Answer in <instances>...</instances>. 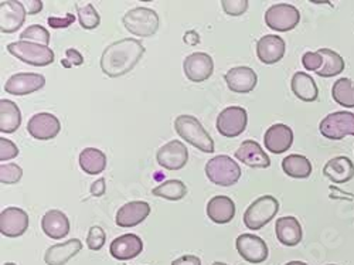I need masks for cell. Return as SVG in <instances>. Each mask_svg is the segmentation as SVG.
<instances>
[{"mask_svg":"<svg viewBox=\"0 0 354 265\" xmlns=\"http://www.w3.org/2000/svg\"><path fill=\"white\" fill-rule=\"evenodd\" d=\"M317 51L323 57V67L316 73L319 77L330 78L343 73V70L346 68V63L344 58L339 53L330 48H319Z\"/></svg>","mask_w":354,"mask_h":265,"instance_id":"31","label":"cell"},{"mask_svg":"<svg viewBox=\"0 0 354 265\" xmlns=\"http://www.w3.org/2000/svg\"><path fill=\"white\" fill-rule=\"evenodd\" d=\"M224 80L232 93L248 94L258 84V75L251 67L240 66L228 70L224 75Z\"/></svg>","mask_w":354,"mask_h":265,"instance_id":"15","label":"cell"},{"mask_svg":"<svg viewBox=\"0 0 354 265\" xmlns=\"http://www.w3.org/2000/svg\"><path fill=\"white\" fill-rule=\"evenodd\" d=\"M143 250V243L136 234H124L116 237L109 247L111 255L120 261H128L138 257Z\"/></svg>","mask_w":354,"mask_h":265,"instance_id":"22","label":"cell"},{"mask_svg":"<svg viewBox=\"0 0 354 265\" xmlns=\"http://www.w3.org/2000/svg\"><path fill=\"white\" fill-rule=\"evenodd\" d=\"M26 8L16 0L0 3V30L2 33H15L26 20Z\"/></svg>","mask_w":354,"mask_h":265,"instance_id":"18","label":"cell"},{"mask_svg":"<svg viewBox=\"0 0 354 265\" xmlns=\"http://www.w3.org/2000/svg\"><path fill=\"white\" fill-rule=\"evenodd\" d=\"M158 163L167 170H180L187 165L189 151L180 140H170L156 154Z\"/></svg>","mask_w":354,"mask_h":265,"instance_id":"10","label":"cell"},{"mask_svg":"<svg viewBox=\"0 0 354 265\" xmlns=\"http://www.w3.org/2000/svg\"><path fill=\"white\" fill-rule=\"evenodd\" d=\"M62 131V124L58 118L50 112L35 113L27 122V132L35 139L48 140L55 138Z\"/></svg>","mask_w":354,"mask_h":265,"instance_id":"11","label":"cell"},{"mask_svg":"<svg viewBox=\"0 0 354 265\" xmlns=\"http://www.w3.org/2000/svg\"><path fill=\"white\" fill-rule=\"evenodd\" d=\"M285 265H308V264L302 261H290V262H286Z\"/></svg>","mask_w":354,"mask_h":265,"instance_id":"47","label":"cell"},{"mask_svg":"<svg viewBox=\"0 0 354 265\" xmlns=\"http://www.w3.org/2000/svg\"><path fill=\"white\" fill-rule=\"evenodd\" d=\"M20 40L23 42H36L37 44L41 46H47L50 44V33L46 27L39 26V24H33V26H28L24 32H21L20 35Z\"/></svg>","mask_w":354,"mask_h":265,"instance_id":"36","label":"cell"},{"mask_svg":"<svg viewBox=\"0 0 354 265\" xmlns=\"http://www.w3.org/2000/svg\"><path fill=\"white\" fill-rule=\"evenodd\" d=\"M46 85V78L37 73H19L12 75L6 84L5 91L12 95H28L33 94Z\"/></svg>","mask_w":354,"mask_h":265,"instance_id":"14","label":"cell"},{"mask_svg":"<svg viewBox=\"0 0 354 265\" xmlns=\"http://www.w3.org/2000/svg\"><path fill=\"white\" fill-rule=\"evenodd\" d=\"M265 148L271 154L279 155L286 152L293 143V132L285 124H275L270 127L263 135Z\"/></svg>","mask_w":354,"mask_h":265,"instance_id":"21","label":"cell"},{"mask_svg":"<svg viewBox=\"0 0 354 265\" xmlns=\"http://www.w3.org/2000/svg\"><path fill=\"white\" fill-rule=\"evenodd\" d=\"M81 250H82L81 240L78 239L67 240L66 243L51 246L44 254V261L47 265H66Z\"/></svg>","mask_w":354,"mask_h":265,"instance_id":"26","label":"cell"},{"mask_svg":"<svg viewBox=\"0 0 354 265\" xmlns=\"http://www.w3.org/2000/svg\"><path fill=\"white\" fill-rule=\"evenodd\" d=\"M213 265H228V264H225V262H220V261H216V262H213Z\"/></svg>","mask_w":354,"mask_h":265,"instance_id":"48","label":"cell"},{"mask_svg":"<svg viewBox=\"0 0 354 265\" xmlns=\"http://www.w3.org/2000/svg\"><path fill=\"white\" fill-rule=\"evenodd\" d=\"M248 5L250 3L247 0H224V2H221V8L228 16L244 15L248 9Z\"/></svg>","mask_w":354,"mask_h":265,"instance_id":"39","label":"cell"},{"mask_svg":"<svg viewBox=\"0 0 354 265\" xmlns=\"http://www.w3.org/2000/svg\"><path fill=\"white\" fill-rule=\"evenodd\" d=\"M23 176V169L16 163H3L0 166V182L3 185L19 183Z\"/></svg>","mask_w":354,"mask_h":265,"instance_id":"37","label":"cell"},{"mask_svg":"<svg viewBox=\"0 0 354 265\" xmlns=\"http://www.w3.org/2000/svg\"><path fill=\"white\" fill-rule=\"evenodd\" d=\"M185 75L193 82L209 80L214 71V62L207 53H193L185 58Z\"/></svg>","mask_w":354,"mask_h":265,"instance_id":"12","label":"cell"},{"mask_svg":"<svg viewBox=\"0 0 354 265\" xmlns=\"http://www.w3.org/2000/svg\"><path fill=\"white\" fill-rule=\"evenodd\" d=\"M205 176L217 186L228 188L237 183L241 178V167L227 155H218L205 163Z\"/></svg>","mask_w":354,"mask_h":265,"instance_id":"3","label":"cell"},{"mask_svg":"<svg viewBox=\"0 0 354 265\" xmlns=\"http://www.w3.org/2000/svg\"><path fill=\"white\" fill-rule=\"evenodd\" d=\"M151 214V205L146 201H129L124 204L122 208L118 210L115 223L116 226H120L121 228H131L142 221L146 220V217Z\"/></svg>","mask_w":354,"mask_h":265,"instance_id":"16","label":"cell"},{"mask_svg":"<svg viewBox=\"0 0 354 265\" xmlns=\"http://www.w3.org/2000/svg\"><path fill=\"white\" fill-rule=\"evenodd\" d=\"M80 166L88 174H100L106 167V156L97 148H85L80 154Z\"/></svg>","mask_w":354,"mask_h":265,"instance_id":"32","label":"cell"},{"mask_svg":"<svg viewBox=\"0 0 354 265\" xmlns=\"http://www.w3.org/2000/svg\"><path fill=\"white\" fill-rule=\"evenodd\" d=\"M146 48L136 39H122L109 44L101 55V70L111 78L122 77L140 62Z\"/></svg>","mask_w":354,"mask_h":265,"instance_id":"1","label":"cell"},{"mask_svg":"<svg viewBox=\"0 0 354 265\" xmlns=\"http://www.w3.org/2000/svg\"><path fill=\"white\" fill-rule=\"evenodd\" d=\"M239 254L251 264H261L268 258V246L255 234H241L235 241Z\"/></svg>","mask_w":354,"mask_h":265,"instance_id":"13","label":"cell"},{"mask_svg":"<svg viewBox=\"0 0 354 265\" xmlns=\"http://www.w3.org/2000/svg\"><path fill=\"white\" fill-rule=\"evenodd\" d=\"M106 241V235L102 227L100 226H93L88 231V237H86V246L93 251H100Z\"/></svg>","mask_w":354,"mask_h":265,"instance_id":"38","label":"cell"},{"mask_svg":"<svg viewBox=\"0 0 354 265\" xmlns=\"http://www.w3.org/2000/svg\"><path fill=\"white\" fill-rule=\"evenodd\" d=\"M105 192H106V185H105V179H104V178L98 179L97 182H94V183L91 185V194H93V196L101 197V196L105 194Z\"/></svg>","mask_w":354,"mask_h":265,"instance_id":"46","label":"cell"},{"mask_svg":"<svg viewBox=\"0 0 354 265\" xmlns=\"http://www.w3.org/2000/svg\"><path fill=\"white\" fill-rule=\"evenodd\" d=\"M235 159L255 169H265L271 166V159L267 152L261 148L258 142L252 139L244 140L240 145V148L235 151Z\"/></svg>","mask_w":354,"mask_h":265,"instance_id":"20","label":"cell"},{"mask_svg":"<svg viewBox=\"0 0 354 265\" xmlns=\"http://www.w3.org/2000/svg\"><path fill=\"white\" fill-rule=\"evenodd\" d=\"M301 21V12L288 3H278L271 6L265 13V23L275 32L286 33L293 30Z\"/></svg>","mask_w":354,"mask_h":265,"instance_id":"8","label":"cell"},{"mask_svg":"<svg viewBox=\"0 0 354 265\" xmlns=\"http://www.w3.org/2000/svg\"><path fill=\"white\" fill-rule=\"evenodd\" d=\"M5 265H17V264H15V262H6Z\"/></svg>","mask_w":354,"mask_h":265,"instance_id":"49","label":"cell"},{"mask_svg":"<svg viewBox=\"0 0 354 265\" xmlns=\"http://www.w3.org/2000/svg\"><path fill=\"white\" fill-rule=\"evenodd\" d=\"M47 21L53 28H66L75 21V16L73 13H67L64 17H48Z\"/></svg>","mask_w":354,"mask_h":265,"instance_id":"43","label":"cell"},{"mask_svg":"<svg viewBox=\"0 0 354 265\" xmlns=\"http://www.w3.org/2000/svg\"><path fill=\"white\" fill-rule=\"evenodd\" d=\"M174 129L180 138L204 154L214 152V140L201 122L193 115H179L174 121Z\"/></svg>","mask_w":354,"mask_h":265,"instance_id":"2","label":"cell"},{"mask_svg":"<svg viewBox=\"0 0 354 265\" xmlns=\"http://www.w3.org/2000/svg\"><path fill=\"white\" fill-rule=\"evenodd\" d=\"M207 216L217 224H227L235 216V204L227 196H216L207 203Z\"/></svg>","mask_w":354,"mask_h":265,"instance_id":"28","label":"cell"},{"mask_svg":"<svg viewBox=\"0 0 354 265\" xmlns=\"http://www.w3.org/2000/svg\"><path fill=\"white\" fill-rule=\"evenodd\" d=\"M84 63V57H82V54L78 51V50H75V48H68L67 51H66V58L62 62V64L64 66V67H73V66H81Z\"/></svg>","mask_w":354,"mask_h":265,"instance_id":"42","label":"cell"},{"mask_svg":"<svg viewBox=\"0 0 354 265\" xmlns=\"http://www.w3.org/2000/svg\"><path fill=\"white\" fill-rule=\"evenodd\" d=\"M248 113L243 107H228L217 116V131L225 138H235L247 129Z\"/></svg>","mask_w":354,"mask_h":265,"instance_id":"9","label":"cell"},{"mask_svg":"<svg viewBox=\"0 0 354 265\" xmlns=\"http://www.w3.org/2000/svg\"><path fill=\"white\" fill-rule=\"evenodd\" d=\"M28 228V216L19 208H8L0 213V232L6 237H20Z\"/></svg>","mask_w":354,"mask_h":265,"instance_id":"17","label":"cell"},{"mask_svg":"<svg viewBox=\"0 0 354 265\" xmlns=\"http://www.w3.org/2000/svg\"><path fill=\"white\" fill-rule=\"evenodd\" d=\"M8 51L17 60L35 67H46L54 63V51L47 46L20 40L8 44Z\"/></svg>","mask_w":354,"mask_h":265,"instance_id":"6","label":"cell"},{"mask_svg":"<svg viewBox=\"0 0 354 265\" xmlns=\"http://www.w3.org/2000/svg\"><path fill=\"white\" fill-rule=\"evenodd\" d=\"M152 194L156 197L166 199V200L177 201V200H182L187 194V188L182 181L171 179V181H166V182L160 183L158 188H155L152 190Z\"/></svg>","mask_w":354,"mask_h":265,"instance_id":"34","label":"cell"},{"mask_svg":"<svg viewBox=\"0 0 354 265\" xmlns=\"http://www.w3.org/2000/svg\"><path fill=\"white\" fill-rule=\"evenodd\" d=\"M23 5L28 15H37L43 9V2H40V0H30V2H24Z\"/></svg>","mask_w":354,"mask_h":265,"instance_id":"45","label":"cell"},{"mask_svg":"<svg viewBox=\"0 0 354 265\" xmlns=\"http://www.w3.org/2000/svg\"><path fill=\"white\" fill-rule=\"evenodd\" d=\"M21 124V112L10 100H0V131L3 134H13Z\"/></svg>","mask_w":354,"mask_h":265,"instance_id":"29","label":"cell"},{"mask_svg":"<svg viewBox=\"0 0 354 265\" xmlns=\"http://www.w3.org/2000/svg\"><path fill=\"white\" fill-rule=\"evenodd\" d=\"M323 174L336 185L347 183L354 178V163L347 156L332 158L323 166Z\"/></svg>","mask_w":354,"mask_h":265,"instance_id":"23","label":"cell"},{"mask_svg":"<svg viewBox=\"0 0 354 265\" xmlns=\"http://www.w3.org/2000/svg\"><path fill=\"white\" fill-rule=\"evenodd\" d=\"M19 148L16 146L15 142L6 138H0V161L6 162L19 155Z\"/></svg>","mask_w":354,"mask_h":265,"instance_id":"41","label":"cell"},{"mask_svg":"<svg viewBox=\"0 0 354 265\" xmlns=\"http://www.w3.org/2000/svg\"><path fill=\"white\" fill-rule=\"evenodd\" d=\"M286 51L285 40L281 36L267 35L257 42V55L263 64H275L281 62Z\"/></svg>","mask_w":354,"mask_h":265,"instance_id":"19","label":"cell"},{"mask_svg":"<svg viewBox=\"0 0 354 265\" xmlns=\"http://www.w3.org/2000/svg\"><path fill=\"white\" fill-rule=\"evenodd\" d=\"M41 228L47 237L62 240L70 232V220L62 210H50L41 219Z\"/></svg>","mask_w":354,"mask_h":265,"instance_id":"25","label":"cell"},{"mask_svg":"<svg viewBox=\"0 0 354 265\" xmlns=\"http://www.w3.org/2000/svg\"><path fill=\"white\" fill-rule=\"evenodd\" d=\"M75 9L78 13V20L85 30H94L101 23L100 13L91 3H75Z\"/></svg>","mask_w":354,"mask_h":265,"instance_id":"35","label":"cell"},{"mask_svg":"<svg viewBox=\"0 0 354 265\" xmlns=\"http://www.w3.org/2000/svg\"><path fill=\"white\" fill-rule=\"evenodd\" d=\"M171 265H201V261L196 255H183L171 262Z\"/></svg>","mask_w":354,"mask_h":265,"instance_id":"44","label":"cell"},{"mask_svg":"<svg viewBox=\"0 0 354 265\" xmlns=\"http://www.w3.org/2000/svg\"><path fill=\"white\" fill-rule=\"evenodd\" d=\"M290 88L295 97L305 102H315L319 97V88L315 80L312 78V75L304 71H298L293 74Z\"/></svg>","mask_w":354,"mask_h":265,"instance_id":"27","label":"cell"},{"mask_svg":"<svg viewBox=\"0 0 354 265\" xmlns=\"http://www.w3.org/2000/svg\"><path fill=\"white\" fill-rule=\"evenodd\" d=\"M332 97L339 105L354 108V81L346 77L339 78L332 86Z\"/></svg>","mask_w":354,"mask_h":265,"instance_id":"33","label":"cell"},{"mask_svg":"<svg viewBox=\"0 0 354 265\" xmlns=\"http://www.w3.org/2000/svg\"><path fill=\"white\" fill-rule=\"evenodd\" d=\"M302 66L309 71L317 73L323 67V57L319 51H308L302 57Z\"/></svg>","mask_w":354,"mask_h":265,"instance_id":"40","label":"cell"},{"mask_svg":"<svg viewBox=\"0 0 354 265\" xmlns=\"http://www.w3.org/2000/svg\"><path fill=\"white\" fill-rule=\"evenodd\" d=\"M319 131L330 140H342L346 136H354V113L347 111L332 112L320 121Z\"/></svg>","mask_w":354,"mask_h":265,"instance_id":"7","label":"cell"},{"mask_svg":"<svg viewBox=\"0 0 354 265\" xmlns=\"http://www.w3.org/2000/svg\"><path fill=\"white\" fill-rule=\"evenodd\" d=\"M275 232L281 244L286 247H295L302 241V226L299 220L293 216L279 217L275 224Z\"/></svg>","mask_w":354,"mask_h":265,"instance_id":"24","label":"cell"},{"mask_svg":"<svg viewBox=\"0 0 354 265\" xmlns=\"http://www.w3.org/2000/svg\"><path fill=\"white\" fill-rule=\"evenodd\" d=\"M122 23L133 36L151 37L159 28V15L149 8H135L125 13Z\"/></svg>","mask_w":354,"mask_h":265,"instance_id":"5","label":"cell"},{"mask_svg":"<svg viewBox=\"0 0 354 265\" xmlns=\"http://www.w3.org/2000/svg\"><path fill=\"white\" fill-rule=\"evenodd\" d=\"M312 163L306 156L293 154L282 161V170L293 179H306L312 174Z\"/></svg>","mask_w":354,"mask_h":265,"instance_id":"30","label":"cell"},{"mask_svg":"<svg viewBox=\"0 0 354 265\" xmlns=\"http://www.w3.org/2000/svg\"><path fill=\"white\" fill-rule=\"evenodd\" d=\"M328 265H336V264H328Z\"/></svg>","mask_w":354,"mask_h":265,"instance_id":"50","label":"cell"},{"mask_svg":"<svg viewBox=\"0 0 354 265\" xmlns=\"http://www.w3.org/2000/svg\"><path fill=\"white\" fill-rule=\"evenodd\" d=\"M279 212V201L271 196L265 194L254 200L244 213V224L250 230H261L267 226Z\"/></svg>","mask_w":354,"mask_h":265,"instance_id":"4","label":"cell"}]
</instances>
